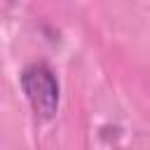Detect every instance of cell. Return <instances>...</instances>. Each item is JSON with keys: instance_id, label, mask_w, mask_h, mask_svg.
Wrapping results in <instances>:
<instances>
[{"instance_id": "obj_1", "label": "cell", "mask_w": 150, "mask_h": 150, "mask_svg": "<svg viewBox=\"0 0 150 150\" xmlns=\"http://www.w3.org/2000/svg\"><path fill=\"white\" fill-rule=\"evenodd\" d=\"M19 84L38 120L47 122L56 115L59 101H61V87H59V77L49 63L33 61V63L23 66V70L19 73Z\"/></svg>"}]
</instances>
